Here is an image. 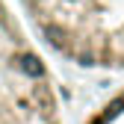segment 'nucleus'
Instances as JSON below:
<instances>
[{
	"instance_id": "nucleus-1",
	"label": "nucleus",
	"mask_w": 124,
	"mask_h": 124,
	"mask_svg": "<svg viewBox=\"0 0 124 124\" xmlns=\"http://www.w3.org/2000/svg\"><path fill=\"white\" fill-rule=\"evenodd\" d=\"M44 41L89 71H124V0H24Z\"/></svg>"
},
{
	"instance_id": "nucleus-2",
	"label": "nucleus",
	"mask_w": 124,
	"mask_h": 124,
	"mask_svg": "<svg viewBox=\"0 0 124 124\" xmlns=\"http://www.w3.org/2000/svg\"><path fill=\"white\" fill-rule=\"evenodd\" d=\"M86 124H124V86L115 92V95H109L95 112L89 115Z\"/></svg>"
}]
</instances>
